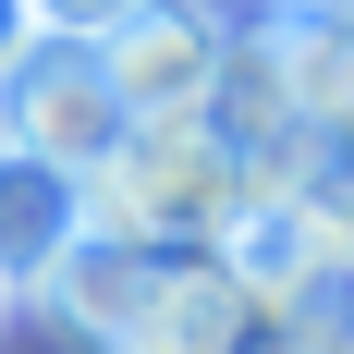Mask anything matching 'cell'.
Segmentation results:
<instances>
[{
    "instance_id": "6da1fadb",
    "label": "cell",
    "mask_w": 354,
    "mask_h": 354,
    "mask_svg": "<svg viewBox=\"0 0 354 354\" xmlns=\"http://www.w3.org/2000/svg\"><path fill=\"white\" fill-rule=\"evenodd\" d=\"M122 98L98 86V62H86V25L73 12H49V37H37L25 62H12V86H0V159H37V171L62 183H98L110 159H122Z\"/></svg>"
},
{
    "instance_id": "7a4b0ae2",
    "label": "cell",
    "mask_w": 354,
    "mask_h": 354,
    "mask_svg": "<svg viewBox=\"0 0 354 354\" xmlns=\"http://www.w3.org/2000/svg\"><path fill=\"white\" fill-rule=\"evenodd\" d=\"M86 62L122 98V122H208L232 37L208 12H110V25H86Z\"/></svg>"
},
{
    "instance_id": "3957f363",
    "label": "cell",
    "mask_w": 354,
    "mask_h": 354,
    "mask_svg": "<svg viewBox=\"0 0 354 354\" xmlns=\"http://www.w3.org/2000/svg\"><path fill=\"white\" fill-rule=\"evenodd\" d=\"M257 330H269V306H257V281L232 257H171V281L147 293V318L122 330V354H245Z\"/></svg>"
},
{
    "instance_id": "277c9868",
    "label": "cell",
    "mask_w": 354,
    "mask_h": 354,
    "mask_svg": "<svg viewBox=\"0 0 354 354\" xmlns=\"http://www.w3.org/2000/svg\"><path fill=\"white\" fill-rule=\"evenodd\" d=\"M171 281V257H147V245H110V232H73V257L37 281V306L62 330H86V342H110L122 354V330L147 318V293Z\"/></svg>"
},
{
    "instance_id": "5b68a950",
    "label": "cell",
    "mask_w": 354,
    "mask_h": 354,
    "mask_svg": "<svg viewBox=\"0 0 354 354\" xmlns=\"http://www.w3.org/2000/svg\"><path fill=\"white\" fill-rule=\"evenodd\" d=\"M73 232H86L73 183H62V171H37V159H0V281L37 293V281L73 257Z\"/></svg>"
},
{
    "instance_id": "8992f818",
    "label": "cell",
    "mask_w": 354,
    "mask_h": 354,
    "mask_svg": "<svg viewBox=\"0 0 354 354\" xmlns=\"http://www.w3.org/2000/svg\"><path fill=\"white\" fill-rule=\"evenodd\" d=\"M37 37H49V12H25V0H0V86H12V62H25Z\"/></svg>"
},
{
    "instance_id": "52a82bcc",
    "label": "cell",
    "mask_w": 354,
    "mask_h": 354,
    "mask_svg": "<svg viewBox=\"0 0 354 354\" xmlns=\"http://www.w3.org/2000/svg\"><path fill=\"white\" fill-rule=\"evenodd\" d=\"M0 318H12V281H0Z\"/></svg>"
}]
</instances>
